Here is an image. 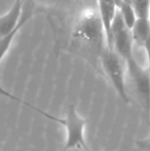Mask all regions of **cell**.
<instances>
[{
    "label": "cell",
    "mask_w": 150,
    "mask_h": 151,
    "mask_svg": "<svg viewBox=\"0 0 150 151\" xmlns=\"http://www.w3.org/2000/svg\"><path fill=\"white\" fill-rule=\"evenodd\" d=\"M71 47L95 66L99 64L101 54L108 46L97 10H86L77 19L71 32Z\"/></svg>",
    "instance_id": "cell-1"
},
{
    "label": "cell",
    "mask_w": 150,
    "mask_h": 151,
    "mask_svg": "<svg viewBox=\"0 0 150 151\" xmlns=\"http://www.w3.org/2000/svg\"><path fill=\"white\" fill-rule=\"evenodd\" d=\"M99 65L120 99L126 104H130L126 84V64L122 59L113 50L106 47L100 56Z\"/></svg>",
    "instance_id": "cell-2"
},
{
    "label": "cell",
    "mask_w": 150,
    "mask_h": 151,
    "mask_svg": "<svg viewBox=\"0 0 150 151\" xmlns=\"http://www.w3.org/2000/svg\"><path fill=\"white\" fill-rule=\"evenodd\" d=\"M60 122L66 129V142H65L64 151L88 150L84 138L86 119L78 114L74 105L68 106L66 117Z\"/></svg>",
    "instance_id": "cell-3"
},
{
    "label": "cell",
    "mask_w": 150,
    "mask_h": 151,
    "mask_svg": "<svg viewBox=\"0 0 150 151\" xmlns=\"http://www.w3.org/2000/svg\"><path fill=\"white\" fill-rule=\"evenodd\" d=\"M124 64L143 109L150 115V73L148 69L143 68L135 57Z\"/></svg>",
    "instance_id": "cell-4"
},
{
    "label": "cell",
    "mask_w": 150,
    "mask_h": 151,
    "mask_svg": "<svg viewBox=\"0 0 150 151\" xmlns=\"http://www.w3.org/2000/svg\"><path fill=\"white\" fill-rule=\"evenodd\" d=\"M111 50H113L124 63L135 57L131 29L124 24L118 10L111 25Z\"/></svg>",
    "instance_id": "cell-5"
},
{
    "label": "cell",
    "mask_w": 150,
    "mask_h": 151,
    "mask_svg": "<svg viewBox=\"0 0 150 151\" xmlns=\"http://www.w3.org/2000/svg\"><path fill=\"white\" fill-rule=\"evenodd\" d=\"M99 17L104 27L106 35L107 46L111 48V25L118 10V5L115 0H97Z\"/></svg>",
    "instance_id": "cell-6"
},
{
    "label": "cell",
    "mask_w": 150,
    "mask_h": 151,
    "mask_svg": "<svg viewBox=\"0 0 150 151\" xmlns=\"http://www.w3.org/2000/svg\"><path fill=\"white\" fill-rule=\"evenodd\" d=\"M134 45L143 47L150 34V21L148 17H138L131 29Z\"/></svg>",
    "instance_id": "cell-7"
},
{
    "label": "cell",
    "mask_w": 150,
    "mask_h": 151,
    "mask_svg": "<svg viewBox=\"0 0 150 151\" xmlns=\"http://www.w3.org/2000/svg\"><path fill=\"white\" fill-rule=\"evenodd\" d=\"M118 12H119L120 17H121L124 24L126 25V27L128 29H132V27L134 26L135 22L137 20V14L132 4L130 2L121 1L118 5Z\"/></svg>",
    "instance_id": "cell-8"
},
{
    "label": "cell",
    "mask_w": 150,
    "mask_h": 151,
    "mask_svg": "<svg viewBox=\"0 0 150 151\" xmlns=\"http://www.w3.org/2000/svg\"><path fill=\"white\" fill-rule=\"evenodd\" d=\"M22 28H23V26H19L18 28H16L12 32L8 33L7 35L0 37V63H1V61L3 60L5 55L7 54V52L9 50L12 41H14L17 34L19 33V31H20Z\"/></svg>",
    "instance_id": "cell-9"
},
{
    "label": "cell",
    "mask_w": 150,
    "mask_h": 151,
    "mask_svg": "<svg viewBox=\"0 0 150 151\" xmlns=\"http://www.w3.org/2000/svg\"><path fill=\"white\" fill-rule=\"evenodd\" d=\"M130 3L134 7L137 18L138 17H148L150 0H130Z\"/></svg>",
    "instance_id": "cell-10"
},
{
    "label": "cell",
    "mask_w": 150,
    "mask_h": 151,
    "mask_svg": "<svg viewBox=\"0 0 150 151\" xmlns=\"http://www.w3.org/2000/svg\"><path fill=\"white\" fill-rule=\"evenodd\" d=\"M143 48L145 50V52H146V57H147V69H148L149 73H150V34L147 38V40L145 41L144 46Z\"/></svg>",
    "instance_id": "cell-11"
},
{
    "label": "cell",
    "mask_w": 150,
    "mask_h": 151,
    "mask_svg": "<svg viewBox=\"0 0 150 151\" xmlns=\"http://www.w3.org/2000/svg\"><path fill=\"white\" fill-rule=\"evenodd\" d=\"M137 145L139 146V148L142 151H150V136L147 139L138 141L137 142Z\"/></svg>",
    "instance_id": "cell-12"
},
{
    "label": "cell",
    "mask_w": 150,
    "mask_h": 151,
    "mask_svg": "<svg viewBox=\"0 0 150 151\" xmlns=\"http://www.w3.org/2000/svg\"><path fill=\"white\" fill-rule=\"evenodd\" d=\"M31 1L33 4L35 3H38V4H52L54 2H56L57 0H29Z\"/></svg>",
    "instance_id": "cell-13"
},
{
    "label": "cell",
    "mask_w": 150,
    "mask_h": 151,
    "mask_svg": "<svg viewBox=\"0 0 150 151\" xmlns=\"http://www.w3.org/2000/svg\"><path fill=\"white\" fill-rule=\"evenodd\" d=\"M0 95H3V96H6V97H8V98H11V99H14V100H18V99H17V98L12 97V96H11V95H9V93H6V91H4V90H2V88H0ZM18 101H19V100H18Z\"/></svg>",
    "instance_id": "cell-14"
},
{
    "label": "cell",
    "mask_w": 150,
    "mask_h": 151,
    "mask_svg": "<svg viewBox=\"0 0 150 151\" xmlns=\"http://www.w3.org/2000/svg\"><path fill=\"white\" fill-rule=\"evenodd\" d=\"M115 1H116V3H117V5H119L120 2H121V0H115Z\"/></svg>",
    "instance_id": "cell-15"
},
{
    "label": "cell",
    "mask_w": 150,
    "mask_h": 151,
    "mask_svg": "<svg viewBox=\"0 0 150 151\" xmlns=\"http://www.w3.org/2000/svg\"><path fill=\"white\" fill-rule=\"evenodd\" d=\"M148 18H149V21H150V7H149V12H148Z\"/></svg>",
    "instance_id": "cell-16"
},
{
    "label": "cell",
    "mask_w": 150,
    "mask_h": 151,
    "mask_svg": "<svg viewBox=\"0 0 150 151\" xmlns=\"http://www.w3.org/2000/svg\"><path fill=\"white\" fill-rule=\"evenodd\" d=\"M121 1H126V2H130V0H121Z\"/></svg>",
    "instance_id": "cell-17"
},
{
    "label": "cell",
    "mask_w": 150,
    "mask_h": 151,
    "mask_svg": "<svg viewBox=\"0 0 150 151\" xmlns=\"http://www.w3.org/2000/svg\"><path fill=\"white\" fill-rule=\"evenodd\" d=\"M19 1H25V0H19Z\"/></svg>",
    "instance_id": "cell-18"
},
{
    "label": "cell",
    "mask_w": 150,
    "mask_h": 151,
    "mask_svg": "<svg viewBox=\"0 0 150 151\" xmlns=\"http://www.w3.org/2000/svg\"><path fill=\"white\" fill-rule=\"evenodd\" d=\"M86 151H88V150H86Z\"/></svg>",
    "instance_id": "cell-19"
},
{
    "label": "cell",
    "mask_w": 150,
    "mask_h": 151,
    "mask_svg": "<svg viewBox=\"0 0 150 151\" xmlns=\"http://www.w3.org/2000/svg\"><path fill=\"white\" fill-rule=\"evenodd\" d=\"M149 136H150V135H149Z\"/></svg>",
    "instance_id": "cell-20"
}]
</instances>
